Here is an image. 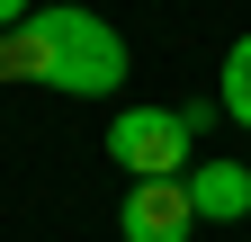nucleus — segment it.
<instances>
[{"label":"nucleus","mask_w":251,"mask_h":242,"mask_svg":"<svg viewBox=\"0 0 251 242\" xmlns=\"http://www.w3.org/2000/svg\"><path fill=\"white\" fill-rule=\"evenodd\" d=\"M0 81H45L63 99H108L126 81V36L81 0H36L18 27H0Z\"/></svg>","instance_id":"1"},{"label":"nucleus","mask_w":251,"mask_h":242,"mask_svg":"<svg viewBox=\"0 0 251 242\" xmlns=\"http://www.w3.org/2000/svg\"><path fill=\"white\" fill-rule=\"evenodd\" d=\"M188 153H198L188 108H117L108 126V162L126 179H188Z\"/></svg>","instance_id":"2"},{"label":"nucleus","mask_w":251,"mask_h":242,"mask_svg":"<svg viewBox=\"0 0 251 242\" xmlns=\"http://www.w3.org/2000/svg\"><path fill=\"white\" fill-rule=\"evenodd\" d=\"M117 233H126V242H188V233H198L188 179H135L126 206H117Z\"/></svg>","instance_id":"3"},{"label":"nucleus","mask_w":251,"mask_h":242,"mask_svg":"<svg viewBox=\"0 0 251 242\" xmlns=\"http://www.w3.org/2000/svg\"><path fill=\"white\" fill-rule=\"evenodd\" d=\"M188 206H198V224H242L251 216V162H198Z\"/></svg>","instance_id":"4"},{"label":"nucleus","mask_w":251,"mask_h":242,"mask_svg":"<svg viewBox=\"0 0 251 242\" xmlns=\"http://www.w3.org/2000/svg\"><path fill=\"white\" fill-rule=\"evenodd\" d=\"M215 108H225L233 126L251 135V36H233V54H225V81H215Z\"/></svg>","instance_id":"5"},{"label":"nucleus","mask_w":251,"mask_h":242,"mask_svg":"<svg viewBox=\"0 0 251 242\" xmlns=\"http://www.w3.org/2000/svg\"><path fill=\"white\" fill-rule=\"evenodd\" d=\"M27 9H36V0H0V27H18V18H27Z\"/></svg>","instance_id":"6"}]
</instances>
